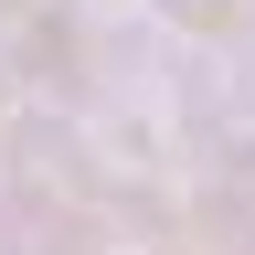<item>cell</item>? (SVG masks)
<instances>
[]
</instances>
